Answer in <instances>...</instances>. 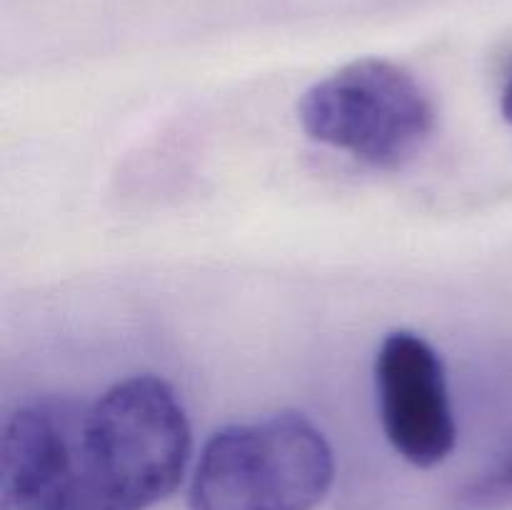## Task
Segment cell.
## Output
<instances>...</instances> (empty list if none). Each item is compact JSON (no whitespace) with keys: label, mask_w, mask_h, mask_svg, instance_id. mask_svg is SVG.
Instances as JSON below:
<instances>
[{"label":"cell","mask_w":512,"mask_h":510,"mask_svg":"<svg viewBox=\"0 0 512 510\" xmlns=\"http://www.w3.org/2000/svg\"><path fill=\"white\" fill-rule=\"evenodd\" d=\"M298 120L315 143L343 150L370 168L398 170L433 135L435 108L403 65L363 58L305 90Z\"/></svg>","instance_id":"cell-3"},{"label":"cell","mask_w":512,"mask_h":510,"mask_svg":"<svg viewBox=\"0 0 512 510\" xmlns=\"http://www.w3.org/2000/svg\"><path fill=\"white\" fill-rule=\"evenodd\" d=\"M500 110H503V118L512 123V75L503 88V98H500Z\"/></svg>","instance_id":"cell-6"},{"label":"cell","mask_w":512,"mask_h":510,"mask_svg":"<svg viewBox=\"0 0 512 510\" xmlns=\"http://www.w3.org/2000/svg\"><path fill=\"white\" fill-rule=\"evenodd\" d=\"M380 423L395 453L415 468H435L455 448L458 425L438 350L413 330H393L375 355Z\"/></svg>","instance_id":"cell-4"},{"label":"cell","mask_w":512,"mask_h":510,"mask_svg":"<svg viewBox=\"0 0 512 510\" xmlns=\"http://www.w3.org/2000/svg\"><path fill=\"white\" fill-rule=\"evenodd\" d=\"M512 493V455L500 465L495 473H490L488 478H483L480 483H475L473 488L465 493L470 505H480V503H488V500L500 498V495Z\"/></svg>","instance_id":"cell-5"},{"label":"cell","mask_w":512,"mask_h":510,"mask_svg":"<svg viewBox=\"0 0 512 510\" xmlns=\"http://www.w3.org/2000/svg\"><path fill=\"white\" fill-rule=\"evenodd\" d=\"M190 448L183 403L155 375L35 398L5 423L0 510H148L183 483Z\"/></svg>","instance_id":"cell-1"},{"label":"cell","mask_w":512,"mask_h":510,"mask_svg":"<svg viewBox=\"0 0 512 510\" xmlns=\"http://www.w3.org/2000/svg\"><path fill=\"white\" fill-rule=\"evenodd\" d=\"M335 455L303 413L233 423L205 443L188 510H313L330 493Z\"/></svg>","instance_id":"cell-2"}]
</instances>
